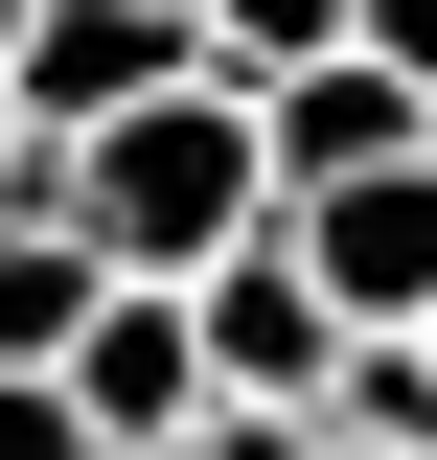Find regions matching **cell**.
Instances as JSON below:
<instances>
[{
  "label": "cell",
  "instance_id": "cell-3",
  "mask_svg": "<svg viewBox=\"0 0 437 460\" xmlns=\"http://www.w3.org/2000/svg\"><path fill=\"white\" fill-rule=\"evenodd\" d=\"M162 93H208V23H162V0H47L23 23V115L47 138H115V115H162Z\"/></svg>",
  "mask_w": 437,
  "mask_h": 460
},
{
  "label": "cell",
  "instance_id": "cell-14",
  "mask_svg": "<svg viewBox=\"0 0 437 460\" xmlns=\"http://www.w3.org/2000/svg\"><path fill=\"white\" fill-rule=\"evenodd\" d=\"M23 23H47V0H0V69H23Z\"/></svg>",
  "mask_w": 437,
  "mask_h": 460
},
{
  "label": "cell",
  "instance_id": "cell-13",
  "mask_svg": "<svg viewBox=\"0 0 437 460\" xmlns=\"http://www.w3.org/2000/svg\"><path fill=\"white\" fill-rule=\"evenodd\" d=\"M23 162H47V115H23V69H0V208H23Z\"/></svg>",
  "mask_w": 437,
  "mask_h": 460
},
{
  "label": "cell",
  "instance_id": "cell-15",
  "mask_svg": "<svg viewBox=\"0 0 437 460\" xmlns=\"http://www.w3.org/2000/svg\"><path fill=\"white\" fill-rule=\"evenodd\" d=\"M162 23H208V0H162Z\"/></svg>",
  "mask_w": 437,
  "mask_h": 460
},
{
  "label": "cell",
  "instance_id": "cell-5",
  "mask_svg": "<svg viewBox=\"0 0 437 460\" xmlns=\"http://www.w3.org/2000/svg\"><path fill=\"white\" fill-rule=\"evenodd\" d=\"M254 138H276V208H323V184H391V162H437V93L415 69H299V93H254Z\"/></svg>",
  "mask_w": 437,
  "mask_h": 460
},
{
  "label": "cell",
  "instance_id": "cell-11",
  "mask_svg": "<svg viewBox=\"0 0 437 460\" xmlns=\"http://www.w3.org/2000/svg\"><path fill=\"white\" fill-rule=\"evenodd\" d=\"M184 460H323V414H208Z\"/></svg>",
  "mask_w": 437,
  "mask_h": 460
},
{
  "label": "cell",
  "instance_id": "cell-4",
  "mask_svg": "<svg viewBox=\"0 0 437 460\" xmlns=\"http://www.w3.org/2000/svg\"><path fill=\"white\" fill-rule=\"evenodd\" d=\"M69 414H93L115 460H184V438L230 414V392H208V323H184L162 277H115V299H93V345H69Z\"/></svg>",
  "mask_w": 437,
  "mask_h": 460
},
{
  "label": "cell",
  "instance_id": "cell-12",
  "mask_svg": "<svg viewBox=\"0 0 437 460\" xmlns=\"http://www.w3.org/2000/svg\"><path fill=\"white\" fill-rule=\"evenodd\" d=\"M369 69H415V93H437V0H369Z\"/></svg>",
  "mask_w": 437,
  "mask_h": 460
},
{
  "label": "cell",
  "instance_id": "cell-10",
  "mask_svg": "<svg viewBox=\"0 0 437 460\" xmlns=\"http://www.w3.org/2000/svg\"><path fill=\"white\" fill-rule=\"evenodd\" d=\"M0 460H115V438L69 414V368H0Z\"/></svg>",
  "mask_w": 437,
  "mask_h": 460
},
{
  "label": "cell",
  "instance_id": "cell-8",
  "mask_svg": "<svg viewBox=\"0 0 437 460\" xmlns=\"http://www.w3.org/2000/svg\"><path fill=\"white\" fill-rule=\"evenodd\" d=\"M369 47V0H208V69L230 93H299V69H345Z\"/></svg>",
  "mask_w": 437,
  "mask_h": 460
},
{
  "label": "cell",
  "instance_id": "cell-9",
  "mask_svg": "<svg viewBox=\"0 0 437 460\" xmlns=\"http://www.w3.org/2000/svg\"><path fill=\"white\" fill-rule=\"evenodd\" d=\"M323 438H345V460H437V323H415V345H345Z\"/></svg>",
  "mask_w": 437,
  "mask_h": 460
},
{
  "label": "cell",
  "instance_id": "cell-6",
  "mask_svg": "<svg viewBox=\"0 0 437 460\" xmlns=\"http://www.w3.org/2000/svg\"><path fill=\"white\" fill-rule=\"evenodd\" d=\"M299 277H323L369 345H415V323H437V162H391V184H323V208H299Z\"/></svg>",
  "mask_w": 437,
  "mask_h": 460
},
{
  "label": "cell",
  "instance_id": "cell-7",
  "mask_svg": "<svg viewBox=\"0 0 437 460\" xmlns=\"http://www.w3.org/2000/svg\"><path fill=\"white\" fill-rule=\"evenodd\" d=\"M93 230H69V162H23V208H0V368H69L93 345Z\"/></svg>",
  "mask_w": 437,
  "mask_h": 460
},
{
  "label": "cell",
  "instance_id": "cell-1",
  "mask_svg": "<svg viewBox=\"0 0 437 460\" xmlns=\"http://www.w3.org/2000/svg\"><path fill=\"white\" fill-rule=\"evenodd\" d=\"M69 162V230H93V277H162V299H208L230 253H276V138H254V93H162V115H115V138H47Z\"/></svg>",
  "mask_w": 437,
  "mask_h": 460
},
{
  "label": "cell",
  "instance_id": "cell-2",
  "mask_svg": "<svg viewBox=\"0 0 437 460\" xmlns=\"http://www.w3.org/2000/svg\"><path fill=\"white\" fill-rule=\"evenodd\" d=\"M184 323H208V392H230V414H323V392H345V345H369L323 277H299V230H276V253H230Z\"/></svg>",
  "mask_w": 437,
  "mask_h": 460
}]
</instances>
